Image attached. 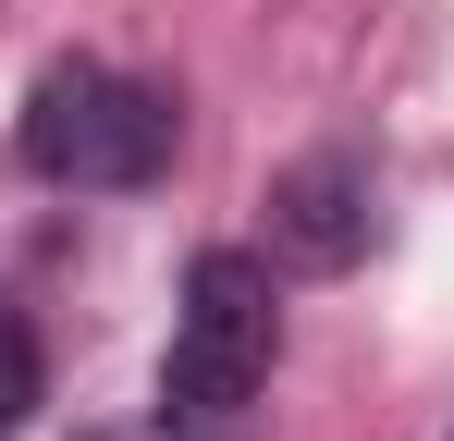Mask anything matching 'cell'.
<instances>
[{"label":"cell","mask_w":454,"mask_h":441,"mask_svg":"<svg viewBox=\"0 0 454 441\" xmlns=\"http://www.w3.org/2000/svg\"><path fill=\"white\" fill-rule=\"evenodd\" d=\"M98 441H209V429H172V417H160V429H98Z\"/></svg>","instance_id":"5"},{"label":"cell","mask_w":454,"mask_h":441,"mask_svg":"<svg viewBox=\"0 0 454 441\" xmlns=\"http://www.w3.org/2000/svg\"><path fill=\"white\" fill-rule=\"evenodd\" d=\"M12 147H25V172H37V184L136 197V184L172 172V98L136 86V74H111V62H50L37 86H25Z\"/></svg>","instance_id":"2"},{"label":"cell","mask_w":454,"mask_h":441,"mask_svg":"<svg viewBox=\"0 0 454 441\" xmlns=\"http://www.w3.org/2000/svg\"><path fill=\"white\" fill-rule=\"evenodd\" d=\"M25 405H37V344H25V319L0 306V429H12Z\"/></svg>","instance_id":"4"},{"label":"cell","mask_w":454,"mask_h":441,"mask_svg":"<svg viewBox=\"0 0 454 441\" xmlns=\"http://www.w3.org/2000/svg\"><path fill=\"white\" fill-rule=\"evenodd\" d=\"M270 245H283L295 270H344V258L369 245V172H356V159H295V172L270 184Z\"/></svg>","instance_id":"3"},{"label":"cell","mask_w":454,"mask_h":441,"mask_svg":"<svg viewBox=\"0 0 454 441\" xmlns=\"http://www.w3.org/2000/svg\"><path fill=\"white\" fill-rule=\"evenodd\" d=\"M270 356H283V294H270V258L209 245V258L184 270L172 344H160V417H172V429H233V417L270 392Z\"/></svg>","instance_id":"1"}]
</instances>
